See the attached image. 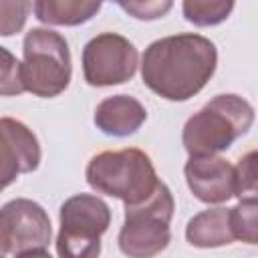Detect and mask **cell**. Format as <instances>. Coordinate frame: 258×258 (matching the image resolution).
Returning a JSON list of instances; mask_svg holds the SVG:
<instances>
[{"mask_svg": "<svg viewBox=\"0 0 258 258\" xmlns=\"http://www.w3.org/2000/svg\"><path fill=\"white\" fill-rule=\"evenodd\" d=\"M256 210L258 202L254 200H240L238 206L232 208V224H234V238L246 244H256Z\"/></svg>", "mask_w": 258, "mask_h": 258, "instance_id": "15", "label": "cell"}, {"mask_svg": "<svg viewBox=\"0 0 258 258\" xmlns=\"http://www.w3.org/2000/svg\"><path fill=\"white\" fill-rule=\"evenodd\" d=\"M147 121V109L131 95H111L103 99L93 115V123L103 135L129 137Z\"/></svg>", "mask_w": 258, "mask_h": 258, "instance_id": "11", "label": "cell"}, {"mask_svg": "<svg viewBox=\"0 0 258 258\" xmlns=\"http://www.w3.org/2000/svg\"><path fill=\"white\" fill-rule=\"evenodd\" d=\"M40 157V143L32 129L18 119L0 117V191L18 175L36 171Z\"/></svg>", "mask_w": 258, "mask_h": 258, "instance_id": "9", "label": "cell"}, {"mask_svg": "<svg viewBox=\"0 0 258 258\" xmlns=\"http://www.w3.org/2000/svg\"><path fill=\"white\" fill-rule=\"evenodd\" d=\"M50 238V218L40 204L16 198L0 208V258L46 248Z\"/></svg>", "mask_w": 258, "mask_h": 258, "instance_id": "8", "label": "cell"}, {"mask_svg": "<svg viewBox=\"0 0 258 258\" xmlns=\"http://www.w3.org/2000/svg\"><path fill=\"white\" fill-rule=\"evenodd\" d=\"M85 177L97 194L117 198L125 206L143 204L161 183L151 157L137 147L93 155L87 163Z\"/></svg>", "mask_w": 258, "mask_h": 258, "instance_id": "3", "label": "cell"}, {"mask_svg": "<svg viewBox=\"0 0 258 258\" xmlns=\"http://www.w3.org/2000/svg\"><path fill=\"white\" fill-rule=\"evenodd\" d=\"M32 10V2L22 0H0V36L18 34Z\"/></svg>", "mask_w": 258, "mask_h": 258, "instance_id": "16", "label": "cell"}, {"mask_svg": "<svg viewBox=\"0 0 258 258\" xmlns=\"http://www.w3.org/2000/svg\"><path fill=\"white\" fill-rule=\"evenodd\" d=\"M24 93L20 79V60L0 46V97H18Z\"/></svg>", "mask_w": 258, "mask_h": 258, "instance_id": "17", "label": "cell"}, {"mask_svg": "<svg viewBox=\"0 0 258 258\" xmlns=\"http://www.w3.org/2000/svg\"><path fill=\"white\" fill-rule=\"evenodd\" d=\"M20 79L26 93L52 99L64 93L73 77L71 50L62 34L50 28H30L22 40Z\"/></svg>", "mask_w": 258, "mask_h": 258, "instance_id": "4", "label": "cell"}, {"mask_svg": "<svg viewBox=\"0 0 258 258\" xmlns=\"http://www.w3.org/2000/svg\"><path fill=\"white\" fill-rule=\"evenodd\" d=\"M14 258H52V256L46 252V248H36V250L20 252V254H16Z\"/></svg>", "mask_w": 258, "mask_h": 258, "instance_id": "20", "label": "cell"}, {"mask_svg": "<svg viewBox=\"0 0 258 258\" xmlns=\"http://www.w3.org/2000/svg\"><path fill=\"white\" fill-rule=\"evenodd\" d=\"M171 189L161 181L157 189L137 206H125V220L117 236L121 254L127 258H155L171 242L173 218Z\"/></svg>", "mask_w": 258, "mask_h": 258, "instance_id": "5", "label": "cell"}, {"mask_svg": "<svg viewBox=\"0 0 258 258\" xmlns=\"http://www.w3.org/2000/svg\"><path fill=\"white\" fill-rule=\"evenodd\" d=\"M256 151H248L234 165L236 173V198L238 200H254L256 198V167L254 161Z\"/></svg>", "mask_w": 258, "mask_h": 258, "instance_id": "18", "label": "cell"}, {"mask_svg": "<svg viewBox=\"0 0 258 258\" xmlns=\"http://www.w3.org/2000/svg\"><path fill=\"white\" fill-rule=\"evenodd\" d=\"M101 2L81 0H38L32 2V12L38 22L50 26H79L89 22L99 10Z\"/></svg>", "mask_w": 258, "mask_h": 258, "instance_id": "13", "label": "cell"}, {"mask_svg": "<svg viewBox=\"0 0 258 258\" xmlns=\"http://www.w3.org/2000/svg\"><path fill=\"white\" fill-rule=\"evenodd\" d=\"M185 240L194 248H220L236 242L232 208H208L189 218L185 226Z\"/></svg>", "mask_w": 258, "mask_h": 258, "instance_id": "12", "label": "cell"}, {"mask_svg": "<svg viewBox=\"0 0 258 258\" xmlns=\"http://www.w3.org/2000/svg\"><path fill=\"white\" fill-rule=\"evenodd\" d=\"M117 6L137 20H157V18H163L173 8V2H169V0H161V2L159 0H145V2L133 0V2H117Z\"/></svg>", "mask_w": 258, "mask_h": 258, "instance_id": "19", "label": "cell"}, {"mask_svg": "<svg viewBox=\"0 0 258 258\" xmlns=\"http://www.w3.org/2000/svg\"><path fill=\"white\" fill-rule=\"evenodd\" d=\"M139 67L135 44L117 32H101L83 48V77L91 87H113L131 81Z\"/></svg>", "mask_w": 258, "mask_h": 258, "instance_id": "7", "label": "cell"}, {"mask_svg": "<svg viewBox=\"0 0 258 258\" xmlns=\"http://www.w3.org/2000/svg\"><path fill=\"white\" fill-rule=\"evenodd\" d=\"M234 10L232 0H185L181 2V12L194 26H216L224 22Z\"/></svg>", "mask_w": 258, "mask_h": 258, "instance_id": "14", "label": "cell"}, {"mask_svg": "<svg viewBox=\"0 0 258 258\" xmlns=\"http://www.w3.org/2000/svg\"><path fill=\"white\" fill-rule=\"evenodd\" d=\"M183 175L196 200L208 206L224 204L236 198L234 165L220 155H196L183 165Z\"/></svg>", "mask_w": 258, "mask_h": 258, "instance_id": "10", "label": "cell"}, {"mask_svg": "<svg viewBox=\"0 0 258 258\" xmlns=\"http://www.w3.org/2000/svg\"><path fill=\"white\" fill-rule=\"evenodd\" d=\"M58 258H99L101 236L109 230L111 210L93 194H75L58 210Z\"/></svg>", "mask_w": 258, "mask_h": 258, "instance_id": "6", "label": "cell"}, {"mask_svg": "<svg viewBox=\"0 0 258 258\" xmlns=\"http://www.w3.org/2000/svg\"><path fill=\"white\" fill-rule=\"evenodd\" d=\"M218 67L216 44L194 32L153 40L141 56L143 85L157 97L183 103L196 97Z\"/></svg>", "mask_w": 258, "mask_h": 258, "instance_id": "1", "label": "cell"}, {"mask_svg": "<svg viewBox=\"0 0 258 258\" xmlns=\"http://www.w3.org/2000/svg\"><path fill=\"white\" fill-rule=\"evenodd\" d=\"M254 125V107L236 93H222L194 113L181 131V143L189 157L218 155L232 147Z\"/></svg>", "mask_w": 258, "mask_h": 258, "instance_id": "2", "label": "cell"}]
</instances>
